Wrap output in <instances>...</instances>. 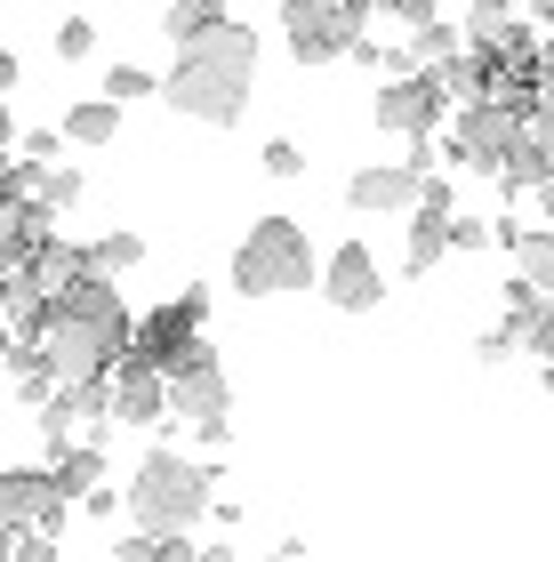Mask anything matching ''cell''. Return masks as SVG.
I'll list each match as a JSON object with an SVG mask.
<instances>
[{
	"label": "cell",
	"instance_id": "cell-22",
	"mask_svg": "<svg viewBox=\"0 0 554 562\" xmlns=\"http://www.w3.org/2000/svg\"><path fill=\"white\" fill-rule=\"evenodd\" d=\"M81 193H89V186H81V169L48 161V169H33V193H24V201H41V210L57 217V210H72V201H81Z\"/></svg>",
	"mask_w": 554,
	"mask_h": 562
},
{
	"label": "cell",
	"instance_id": "cell-40",
	"mask_svg": "<svg viewBox=\"0 0 554 562\" xmlns=\"http://www.w3.org/2000/svg\"><path fill=\"white\" fill-rule=\"evenodd\" d=\"M539 201H546V234H554V186H539Z\"/></svg>",
	"mask_w": 554,
	"mask_h": 562
},
{
	"label": "cell",
	"instance_id": "cell-30",
	"mask_svg": "<svg viewBox=\"0 0 554 562\" xmlns=\"http://www.w3.org/2000/svg\"><path fill=\"white\" fill-rule=\"evenodd\" d=\"M24 161H33V169L65 161V130H24Z\"/></svg>",
	"mask_w": 554,
	"mask_h": 562
},
{
	"label": "cell",
	"instance_id": "cell-27",
	"mask_svg": "<svg viewBox=\"0 0 554 562\" xmlns=\"http://www.w3.org/2000/svg\"><path fill=\"white\" fill-rule=\"evenodd\" d=\"M9 562H57V530H9Z\"/></svg>",
	"mask_w": 554,
	"mask_h": 562
},
{
	"label": "cell",
	"instance_id": "cell-26",
	"mask_svg": "<svg viewBox=\"0 0 554 562\" xmlns=\"http://www.w3.org/2000/svg\"><path fill=\"white\" fill-rule=\"evenodd\" d=\"M57 57H65V65H89V57H97V24H89V16H65V24H57Z\"/></svg>",
	"mask_w": 554,
	"mask_h": 562
},
{
	"label": "cell",
	"instance_id": "cell-19",
	"mask_svg": "<svg viewBox=\"0 0 554 562\" xmlns=\"http://www.w3.org/2000/svg\"><path fill=\"white\" fill-rule=\"evenodd\" d=\"M113 130H121V105H113V97H89V105L65 113V145H113Z\"/></svg>",
	"mask_w": 554,
	"mask_h": 562
},
{
	"label": "cell",
	"instance_id": "cell-6",
	"mask_svg": "<svg viewBox=\"0 0 554 562\" xmlns=\"http://www.w3.org/2000/svg\"><path fill=\"white\" fill-rule=\"evenodd\" d=\"M161 378H169V418H185V426H193V418H225V411H234L225 362H217V353L201 346V338H193V346H185V353H178V362H169Z\"/></svg>",
	"mask_w": 554,
	"mask_h": 562
},
{
	"label": "cell",
	"instance_id": "cell-15",
	"mask_svg": "<svg viewBox=\"0 0 554 562\" xmlns=\"http://www.w3.org/2000/svg\"><path fill=\"white\" fill-rule=\"evenodd\" d=\"M81 273H89V258H81L72 241H57V234H48V241L33 249V258H24V273H16V281H24V290H33V297L48 305V297H65Z\"/></svg>",
	"mask_w": 554,
	"mask_h": 562
},
{
	"label": "cell",
	"instance_id": "cell-12",
	"mask_svg": "<svg viewBox=\"0 0 554 562\" xmlns=\"http://www.w3.org/2000/svg\"><path fill=\"white\" fill-rule=\"evenodd\" d=\"M314 281H321V297H330L338 314H370V305L386 297V266H377V258H370L362 241L330 249V258H321V273H314Z\"/></svg>",
	"mask_w": 554,
	"mask_h": 562
},
{
	"label": "cell",
	"instance_id": "cell-29",
	"mask_svg": "<svg viewBox=\"0 0 554 562\" xmlns=\"http://www.w3.org/2000/svg\"><path fill=\"white\" fill-rule=\"evenodd\" d=\"M265 177H306V145L273 137V145H265Z\"/></svg>",
	"mask_w": 554,
	"mask_h": 562
},
{
	"label": "cell",
	"instance_id": "cell-8",
	"mask_svg": "<svg viewBox=\"0 0 554 562\" xmlns=\"http://www.w3.org/2000/svg\"><path fill=\"white\" fill-rule=\"evenodd\" d=\"M442 105L450 97L434 89V72H386L377 81V130H394V137H434Z\"/></svg>",
	"mask_w": 554,
	"mask_h": 562
},
{
	"label": "cell",
	"instance_id": "cell-18",
	"mask_svg": "<svg viewBox=\"0 0 554 562\" xmlns=\"http://www.w3.org/2000/svg\"><path fill=\"white\" fill-rule=\"evenodd\" d=\"M48 474H57L65 498H81L89 482H105V450H97V442H57V450H48Z\"/></svg>",
	"mask_w": 554,
	"mask_h": 562
},
{
	"label": "cell",
	"instance_id": "cell-31",
	"mask_svg": "<svg viewBox=\"0 0 554 562\" xmlns=\"http://www.w3.org/2000/svg\"><path fill=\"white\" fill-rule=\"evenodd\" d=\"M113 562H161V539H154V530H121V539H113Z\"/></svg>",
	"mask_w": 554,
	"mask_h": 562
},
{
	"label": "cell",
	"instance_id": "cell-4",
	"mask_svg": "<svg viewBox=\"0 0 554 562\" xmlns=\"http://www.w3.org/2000/svg\"><path fill=\"white\" fill-rule=\"evenodd\" d=\"M314 273H321V258H314V241H306V225H297V217H258L241 234V249H234V290L241 297L314 290Z\"/></svg>",
	"mask_w": 554,
	"mask_h": 562
},
{
	"label": "cell",
	"instance_id": "cell-17",
	"mask_svg": "<svg viewBox=\"0 0 554 562\" xmlns=\"http://www.w3.org/2000/svg\"><path fill=\"white\" fill-rule=\"evenodd\" d=\"M442 249H450V210H410V258H402V273H434L442 266Z\"/></svg>",
	"mask_w": 554,
	"mask_h": 562
},
{
	"label": "cell",
	"instance_id": "cell-41",
	"mask_svg": "<svg viewBox=\"0 0 554 562\" xmlns=\"http://www.w3.org/2000/svg\"><path fill=\"white\" fill-rule=\"evenodd\" d=\"M0 562H9V530H0Z\"/></svg>",
	"mask_w": 554,
	"mask_h": 562
},
{
	"label": "cell",
	"instance_id": "cell-32",
	"mask_svg": "<svg viewBox=\"0 0 554 562\" xmlns=\"http://www.w3.org/2000/svg\"><path fill=\"white\" fill-rule=\"evenodd\" d=\"M450 249H490V225L483 217H450Z\"/></svg>",
	"mask_w": 554,
	"mask_h": 562
},
{
	"label": "cell",
	"instance_id": "cell-38",
	"mask_svg": "<svg viewBox=\"0 0 554 562\" xmlns=\"http://www.w3.org/2000/svg\"><path fill=\"white\" fill-rule=\"evenodd\" d=\"M354 9H362V16H377V9H386V16H394V9H402V0H354Z\"/></svg>",
	"mask_w": 554,
	"mask_h": 562
},
{
	"label": "cell",
	"instance_id": "cell-21",
	"mask_svg": "<svg viewBox=\"0 0 554 562\" xmlns=\"http://www.w3.org/2000/svg\"><path fill=\"white\" fill-rule=\"evenodd\" d=\"M459 48H466V33L434 16V24H410V48H402V57H410V65L426 72V65H442V57H459Z\"/></svg>",
	"mask_w": 554,
	"mask_h": 562
},
{
	"label": "cell",
	"instance_id": "cell-20",
	"mask_svg": "<svg viewBox=\"0 0 554 562\" xmlns=\"http://www.w3.org/2000/svg\"><path fill=\"white\" fill-rule=\"evenodd\" d=\"M81 258H89L97 281H121V273H137V266H145V241H137V234H105V241H89Z\"/></svg>",
	"mask_w": 554,
	"mask_h": 562
},
{
	"label": "cell",
	"instance_id": "cell-14",
	"mask_svg": "<svg viewBox=\"0 0 554 562\" xmlns=\"http://www.w3.org/2000/svg\"><path fill=\"white\" fill-rule=\"evenodd\" d=\"M57 234V225H48V210L41 201H24V193H9L0 201V281L9 273H24V258H33V249Z\"/></svg>",
	"mask_w": 554,
	"mask_h": 562
},
{
	"label": "cell",
	"instance_id": "cell-10",
	"mask_svg": "<svg viewBox=\"0 0 554 562\" xmlns=\"http://www.w3.org/2000/svg\"><path fill=\"white\" fill-rule=\"evenodd\" d=\"M105 418L113 426H161L169 418V378L154 370V362H137V353H121L113 362V378H105Z\"/></svg>",
	"mask_w": 554,
	"mask_h": 562
},
{
	"label": "cell",
	"instance_id": "cell-33",
	"mask_svg": "<svg viewBox=\"0 0 554 562\" xmlns=\"http://www.w3.org/2000/svg\"><path fill=\"white\" fill-rule=\"evenodd\" d=\"M507 353H515V338H507V329H490V338H474V362H507Z\"/></svg>",
	"mask_w": 554,
	"mask_h": 562
},
{
	"label": "cell",
	"instance_id": "cell-1",
	"mask_svg": "<svg viewBox=\"0 0 554 562\" xmlns=\"http://www.w3.org/2000/svg\"><path fill=\"white\" fill-rule=\"evenodd\" d=\"M129 305H121V281H97L81 273L65 297H48L41 305V322H33V346H41V362L57 370V386H81V378H105L121 353H129Z\"/></svg>",
	"mask_w": 554,
	"mask_h": 562
},
{
	"label": "cell",
	"instance_id": "cell-37",
	"mask_svg": "<svg viewBox=\"0 0 554 562\" xmlns=\"http://www.w3.org/2000/svg\"><path fill=\"white\" fill-rule=\"evenodd\" d=\"M9 353H16V329H9V322H0V370H9Z\"/></svg>",
	"mask_w": 554,
	"mask_h": 562
},
{
	"label": "cell",
	"instance_id": "cell-24",
	"mask_svg": "<svg viewBox=\"0 0 554 562\" xmlns=\"http://www.w3.org/2000/svg\"><path fill=\"white\" fill-rule=\"evenodd\" d=\"M210 24H225V0H178V9H169V41H193V33H210Z\"/></svg>",
	"mask_w": 554,
	"mask_h": 562
},
{
	"label": "cell",
	"instance_id": "cell-36",
	"mask_svg": "<svg viewBox=\"0 0 554 562\" xmlns=\"http://www.w3.org/2000/svg\"><path fill=\"white\" fill-rule=\"evenodd\" d=\"M474 9H490V16H515V9H531V0H474Z\"/></svg>",
	"mask_w": 554,
	"mask_h": 562
},
{
	"label": "cell",
	"instance_id": "cell-5",
	"mask_svg": "<svg viewBox=\"0 0 554 562\" xmlns=\"http://www.w3.org/2000/svg\"><path fill=\"white\" fill-rule=\"evenodd\" d=\"M282 33L297 48V65H330L362 41V9L354 0H282Z\"/></svg>",
	"mask_w": 554,
	"mask_h": 562
},
{
	"label": "cell",
	"instance_id": "cell-13",
	"mask_svg": "<svg viewBox=\"0 0 554 562\" xmlns=\"http://www.w3.org/2000/svg\"><path fill=\"white\" fill-rule=\"evenodd\" d=\"M418 186H426V177L410 161H386V169H354L346 201H354L362 217H402V210H418Z\"/></svg>",
	"mask_w": 554,
	"mask_h": 562
},
{
	"label": "cell",
	"instance_id": "cell-16",
	"mask_svg": "<svg viewBox=\"0 0 554 562\" xmlns=\"http://www.w3.org/2000/svg\"><path fill=\"white\" fill-rule=\"evenodd\" d=\"M498 241H507V258H515V281H522V290L554 297V234H546V225H498Z\"/></svg>",
	"mask_w": 554,
	"mask_h": 562
},
{
	"label": "cell",
	"instance_id": "cell-9",
	"mask_svg": "<svg viewBox=\"0 0 554 562\" xmlns=\"http://www.w3.org/2000/svg\"><path fill=\"white\" fill-rule=\"evenodd\" d=\"M65 491L48 467H0V530H57L65 522Z\"/></svg>",
	"mask_w": 554,
	"mask_h": 562
},
{
	"label": "cell",
	"instance_id": "cell-11",
	"mask_svg": "<svg viewBox=\"0 0 554 562\" xmlns=\"http://www.w3.org/2000/svg\"><path fill=\"white\" fill-rule=\"evenodd\" d=\"M522 137V113H507L498 97L459 113V137H450V169H498L507 161V145Z\"/></svg>",
	"mask_w": 554,
	"mask_h": 562
},
{
	"label": "cell",
	"instance_id": "cell-34",
	"mask_svg": "<svg viewBox=\"0 0 554 562\" xmlns=\"http://www.w3.org/2000/svg\"><path fill=\"white\" fill-rule=\"evenodd\" d=\"M193 442L201 450H225V418H193Z\"/></svg>",
	"mask_w": 554,
	"mask_h": 562
},
{
	"label": "cell",
	"instance_id": "cell-7",
	"mask_svg": "<svg viewBox=\"0 0 554 562\" xmlns=\"http://www.w3.org/2000/svg\"><path fill=\"white\" fill-rule=\"evenodd\" d=\"M201 322H210V290L193 281L185 297H169L161 314H145V322L129 329V353H137V362H154V370H169V362L201 338Z\"/></svg>",
	"mask_w": 554,
	"mask_h": 562
},
{
	"label": "cell",
	"instance_id": "cell-23",
	"mask_svg": "<svg viewBox=\"0 0 554 562\" xmlns=\"http://www.w3.org/2000/svg\"><path fill=\"white\" fill-rule=\"evenodd\" d=\"M105 97H113V105H137V97H161V72H145V65H105Z\"/></svg>",
	"mask_w": 554,
	"mask_h": 562
},
{
	"label": "cell",
	"instance_id": "cell-35",
	"mask_svg": "<svg viewBox=\"0 0 554 562\" xmlns=\"http://www.w3.org/2000/svg\"><path fill=\"white\" fill-rule=\"evenodd\" d=\"M201 547H193V530H185V539H161V562H193Z\"/></svg>",
	"mask_w": 554,
	"mask_h": 562
},
{
	"label": "cell",
	"instance_id": "cell-28",
	"mask_svg": "<svg viewBox=\"0 0 554 562\" xmlns=\"http://www.w3.org/2000/svg\"><path fill=\"white\" fill-rule=\"evenodd\" d=\"M522 346H531V353H539V362L554 370V297H546V305H539V314H531V329H522Z\"/></svg>",
	"mask_w": 554,
	"mask_h": 562
},
{
	"label": "cell",
	"instance_id": "cell-25",
	"mask_svg": "<svg viewBox=\"0 0 554 562\" xmlns=\"http://www.w3.org/2000/svg\"><path fill=\"white\" fill-rule=\"evenodd\" d=\"M522 137H531V153L546 161V186H554V97H539V105L522 113Z\"/></svg>",
	"mask_w": 554,
	"mask_h": 562
},
{
	"label": "cell",
	"instance_id": "cell-2",
	"mask_svg": "<svg viewBox=\"0 0 554 562\" xmlns=\"http://www.w3.org/2000/svg\"><path fill=\"white\" fill-rule=\"evenodd\" d=\"M249 89H258V33H249V24H234V16L210 24V33H193V41H178V57H169V72H161L169 113L201 121V130L241 121Z\"/></svg>",
	"mask_w": 554,
	"mask_h": 562
},
{
	"label": "cell",
	"instance_id": "cell-39",
	"mask_svg": "<svg viewBox=\"0 0 554 562\" xmlns=\"http://www.w3.org/2000/svg\"><path fill=\"white\" fill-rule=\"evenodd\" d=\"M193 562H234V547H201Z\"/></svg>",
	"mask_w": 554,
	"mask_h": 562
},
{
	"label": "cell",
	"instance_id": "cell-3",
	"mask_svg": "<svg viewBox=\"0 0 554 562\" xmlns=\"http://www.w3.org/2000/svg\"><path fill=\"white\" fill-rule=\"evenodd\" d=\"M217 506V474L185 450H145L129 474V530H154V539H185V530Z\"/></svg>",
	"mask_w": 554,
	"mask_h": 562
}]
</instances>
